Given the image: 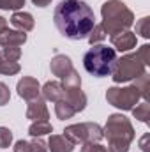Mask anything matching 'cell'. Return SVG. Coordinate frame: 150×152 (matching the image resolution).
Instances as JSON below:
<instances>
[{
	"label": "cell",
	"mask_w": 150,
	"mask_h": 152,
	"mask_svg": "<svg viewBox=\"0 0 150 152\" xmlns=\"http://www.w3.org/2000/svg\"><path fill=\"white\" fill-rule=\"evenodd\" d=\"M4 30H7V20L0 16V34H2Z\"/></svg>",
	"instance_id": "cell-31"
},
{
	"label": "cell",
	"mask_w": 150,
	"mask_h": 152,
	"mask_svg": "<svg viewBox=\"0 0 150 152\" xmlns=\"http://www.w3.org/2000/svg\"><path fill=\"white\" fill-rule=\"evenodd\" d=\"M110 41L115 46L113 50H118V51H129L136 46V34L131 32V30H124V32H118L115 36H110Z\"/></svg>",
	"instance_id": "cell-9"
},
{
	"label": "cell",
	"mask_w": 150,
	"mask_h": 152,
	"mask_svg": "<svg viewBox=\"0 0 150 152\" xmlns=\"http://www.w3.org/2000/svg\"><path fill=\"white\" fill-rule=\"evenodd\" d=\"M136 34L143 36L145 39L150 37V18H141L136 25Z\"/></svg>",
	"instance_id": "cell-23"
},
{
	"label": "cell",
	"mask_w": 150,
	"mask_h": 152,
	"mask_svg": "<svg viewBox=\"0 0 150 152\" xmlns=\"http://www.w3.org/2000/svg\"><path fill=\"white\" fill-rule=\"evenodd\" d=\"M64 99L74 108L76 113L83 112L87 106V96L81 92V87H71V88H64Z\"/></svg>",
	"instance_id": "cell-10"
},
{
	"label": "cell",
	"mask_w": 150,
	"mask_h": 152,
	"mask_svg": "<svg viewBox=\"0 0 150 152\" xmlns=\"http://www.w3.org/2000/svg\"><path fill=\"white\" fill-rule=\"evenodd\" d=\"M9 99H11V92H9V87H7L5 83H2V81H0V106L7 104V103H9Z\"/></svg>",
	"instance_id": "cell-27"
},
{
	"label": "cell",
	"mask_w": 150,
	"mask_h": 152,
	"mask_svg": "<svg viewBox=\"0 0 150 152\" xmlns=\"http://www.w3.org/2000/svg\"><path fill=\"white\" fill-rule=\"evenodd\" d=\"M12 142V133L7 127H0V149H7Z\"/></svg>",
	"instance_id": "cell-25"
},
{
	"label": "cell",
	"mask_w": 150,
	"mask_h": 152,
	"mask_svg": "<svg viewBox=\"0 0 150 152\" xmlns=\"http://www.w3.org/2000/svg\"><path fill=\"white\" fill-rule=\"evenodd\" d=\"M133 115L138 118V120H141V122H149L150 118V104L145 101V103H141V104H138L136 108H133Z\"/></svg>",
	"instance_id": "cell-19"
},
{
	"label": "cell",
	"mask_w": 150,
	"mask_h": 152,
	"mask_svg": "<svg viewBox=\"0 0 150 152\" xmlns=\"http://www.w3.org/2000/svg\"><path fill=\"white\" fill-rule=\"evenodd\" d=\"M55 113L60 120H66V118H71L73 115H76V112L66 99H60V101L55 103Z\"/></svg>",
	"instance_id": "cell-18"
},
{
	"label": "cell",
	"mask_w": 150,
	"mask_h": 152,
	"mask_svg": "<svg viewBox=\"0 0 150 152\" xmlns=\"http://www.w3.org/2000/svg\"><path fill=\"white\" fill-rule=\"evenodd\" d=\"M117 51L106 44H92V48L83 57V66L88 75L95 78H104L113 73L117 64Z\"/></svg>",
	"instance_id": "cell-5"
},
{
	"label": "cell",
	"mask_w": 150,
	"mask_h": 152,
	"mask_svg": "<svg viewBox=\"0 0 150 152\" xmlns=\"http://www.w3.org/2000/svg\"><path fill=\"white\" fill-rule=\"evenodd\" d=\"M11 23H12L18 30H21V32H30V30L34 28V25H36L32 14H30V12H23V11L14 12V14L11 16Z\"/></svg>",
	"instance_id": "cell-15"
},
{
	"label": "cell",
	"mask_w": 150,
	"mask_h": 152,
	"mask_svg": "<svg viewBox=\"0 0 150 152\" xmlns=\"http://www.w3.org/2000/svg\"><path fill=\"white\" fill-rule=\"evenodd\" d=\"M150 64V46L143 44L136 53H129L125 57H122L120 60H117L115 67H113V81L115 83H124L145 73V67Z\"/></svg>",
	"instance_id": "cell-3"
},
{
	"label": "cell",
	"mask_w": 150,
	"mask_h": 152,
	"mask_svg": "<svg viewBox=\"0 0 150 152\" xmlns=\"http://www.w3.org/2000/svg\"><path fill=\"white\" fill-rule=\"evenodd\" d=\"M53 21L64 37L79 41L90 36L95 27V14L90 5L81 0H62L55 7Z\"/></svg>",
	"instance_id": "cell-1"
},
{
	"label": "cell",
	"mask_w": 150,
	"mask_h": 152,
	"mask_svg": "<svg viewBox=\"0 0 150 152\" xmlns=\"http://www.w3.org/2000/svg\"><path fill=\"white\" fill-rule=\"evenodd\" d=\"M2 60H4V57H2V51H0V62H2Z\"/></svg>",
	"instance_id": "cell-32"
},
{
	"label": "cell",
	"mask_w": 150,
	"mask_h": 152,
	"mask_svg": "<svg viewBox=\"0 0 150 152\" xmlns=\"http://www.w3.org/2000/svg\"><path fill=\"white\" fill-rule=\"evenodd\" d=\"M106 37H108V36H106L103 25H95V27L92 28L90 36H88V41H90V44H97V42H101L103 39H106Z\"/></svg>",
	"instance_id": "cell-22"
},
{
	"label": "cell",
	"mask_w": 150,
	"mask_h": 152,
	"mask_svg": "<svg viewBox=\"0 0 150 152\" xmlns=\"http://www.w3.org/2000/svg\"><path fill=\"white\" fill-rule=\"evenodd\" d=\"M103 136L108 138V152H127L134 140V129L127 117L115 113L110 115Z\"/></svg>",
	"instance_id": "cell-2"
},
{
	"label": "cell",
	"mask_w": 150,
	"mask_h": 152,
	"mask_svg": "<svg viewBox=\"0 0 150 152\" xmlns=\"http://www.w3.org/2000/svg\"><path fill=\"white\" fill-rule=\"evenodd\" d=\"M20 73V64L18 62H11V60H2L0 62V75H16Z\"/></svg>",
	"instance_id": "cell-21"
},
{
	"label": "cell",
	"mask_w": 150,
	"mask_h": 152,
	"mask_svg": "<svg viewBox=\"0 0 150 152\" xmlns=\"http://www.w3.org/2000/svg\"><path fill=\"white\" fill-rule=\"evenodd\" d=\"M53 133V127L48 120H37V122H32V126L28 127V134L34 136V138H41L44 134H50Z\"/></svg>",
	"instance_id": "cell-17"
},
{
	"label": "cell",
	"mask_w": 150,
	"mask_h": 152,
	"mask_svg": "<svg viewBox=\"0 0 150 152\" xmlns=\"http://www.w3.org/2000/svg\"><path fill=\"white\" fill-rule=\"evenodd\" d=\"M28 143H30V152H48L46 143H44L41 138H34V140L28 142Z\"/></svg>",
	"instance_id": "cell-26"
},
{
	"label": "cell",
	"mask_w": 150,
	"mask_h": 152,
	"mask_svg": "<svg viewBox=\"0 0 150 152\" xmlns=\"http://www.w3.org/2000/svg\"><path fill=\"white\" fill-rule=\"evenodd\" d=\"M14 152H30V143L25 142V140L16 142V145H14Z\"/></svg>",
	"instance_id": "cell-29"
},
{
	"label": "cell",
	"mask_w": 150,
	"mask_h": 152,
	"mask_svg": "<svg viewBox=\"0 0 150 152\" xmlns=\"http://www.w3.org/2000/svg\"><path fill=\"white\" fill-rule=\"evenodd\" d=\"M41 92H42L44 99L53 101V103L64 99V87H62V83H58V81H48V83H44V87H42Z\"/></svg>",
	"instance_id": "cell-16"
},
{
	"label": "cell",
	"mask_w": 150,
	"mask_h": 152,
	"mask_svg": "<svg viewBox=\"0 0 150 152\" xmlns=\"http://www.w3.org/2000/svg\"><path fill=\"white\" fill-rule=\"evenodd\" d=\"M81 152H108V149L99 143H83Z\"/></svg>",
	"instance_id": "cell-28"
},
{
	"label": "cell",
	"mask_w": 150,
	"mask_h": 152,
	"mask_svg": "<svg viewBox=\"0 0 150 152\" xmlns=\"http://www.w3.org/2000/svg\"><path fill=\"white\" fill-rule=\"evenodd\" d=\"M27 118L37 122V120H48L50 118V112L44 104V101L37 97L34 101H28V106H27Z\"/></svg>",
	"instance_id": "cell-12"
},
{
	"label": "cell",
	"mask_w": 150,
	"mask_h": 152,
	"mask_svg": "<svg viewBox=\"0 0 150 152\" xmlns=\"http://www.w3.org/2000/svg\"><path fill=\"white\" fill-rule=\"evenodd\" d=\"M103 14V28L106 36H115L118 32L127 30L134 23V14L133 11L120 0H108L101 7Z\"/></svg>",
	"instance_id": "cell-4"
},
{
	"label": "cell",
	"mask_w": 150,
	"mask_h": 152,
	"mask_svg": "<svg viewBox=\"0 0 150 152\" xmlns=\"http://www.w3.org/2000/svg\"><path fill=\"white\" fill-rule=\"evenodd\" d=\"M2 57H4V60L18 62L20 57H21V50H20V46H5L2 50Z\"/></svg>",
	"instance_id": "cell-20"
},
{
	"label": "cell",
	"mask_w": 150,
	"mask_h": 152,
	"mask_svg": "<svg viewBox=\"0 0 150 152\" xmlns=\"http://www.w3.org/2000/svg\"><path fill=\"white\" fill-rule=\"evenodd\" d=\"M25 5V0H0V9L5 11H18Z\"/></svg>",
	"instance_id": "cell-24"
},
{
	"label": "cell",
	"mask_w": 150,
	"mask_h": 152,
	"mask_svg": "<svg viewBox=\"0 0 150 152\" xmlns=\"http://www.w3.org/2000/svg\"><path fill=\"white\" fill-rule=\"evenodd\" d=\"M64 136H67L73 143H97L103 138V127L94 122H83V124H74L67 126L64 131Z\"/></svg>",
	"instance_id": "cell-6"
},
{
	"label": "cell",
	"mask_w": 150,
	"mask_h": 152,
	"mask_svg": "<svg viewBox=\"0 0 150 152\" xmlns=\"http://www.w3.org/2000/svg\"><path fill=\"white\" fill-rule=\"evenodd\" d=\"M106 99L110 104L120 108V110H133L136 106V103L141 99V92L136 87V83L131 87H124V88L111 87L106 92Z\"/></svg>",
	"instance_id": "cell-7"
},
{
	"label": "cell",
	"mask_w": 150,
	"mask_h": 152,
	"mask_svg": "<svg viewBox=\"0 0 150 152\" xmlns=\"http://www.w3.org/2000/svg\"><path fill=\"white\" fill-rule=\"evenodd\" d=\"M18 94L25 101H34V99L41 97V85L36 78L25 76L18 81Z\"/></svg>",
	"instance_id": "cell-8"
},
{
	"label": "cell",
	"mask_w": 150,
	"mask_h": 152,
	"mask_svg": "<svg viewBox=\"0 0 150 152\" xmlns=\"http://www.w3.org/2000/svg\"><path fill=\"white\" fill-rule=\"evenodd\" d=\"M50 152H73L74 151V143L64 136V134H51L50 142H48Z\"/></svg>",
	"instance_id": "cell-14"
},
{
	"label": "cell",
	"mask_w": 150,
	"mask_h": 152,
	"mask_svg": "<svg viewBox=\"0 0 150 152\" xmlns=\"http://www.w3.org/2000/svg\"><path fill=\"white\" fill-rule=\"evenodd\" d=\"M50 67H51V73H53L55 76H58L60 80H62V78H66L67 75H71V73L74 71L71 58H69V57H66V55H55V57L51 58Z\"/></svg>",
	"instance_id": "cell-11"
},
{
	"label": "cell",
	"mask_w": 150,
	"mask_h": 152,
	"mask_svg": "<svg viewBox=\"0 0 150 152\" xmlns=\"http://www.w3.org/2000/svg\"><path fill=\"white\" fill-rule=\"evenodd\" d=\"M27 42V32L21 30H4L0 34V46H21Z\"/></svg>",
	"instance_id": "cell-13"
},
{
	"label": "cell",
	"mask_w": 150,
	"mask_h": 152,
	"mask_svg": "<svg viewBox=\"0 0 150 152\" xmlns=\"http://www.w3.org/2000/svg\"><path fill=\"white\" fill-rule=\"evenodd\" d=\"M32 2H34V5H37V7H46V5L51 4V0H32Z\"/></svg>",
	"instance_id": "cell-30"
}]
</instances>
